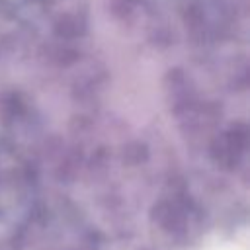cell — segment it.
I'll return each mask as SVG.
<instances>
[{
	"instance_id": "1",
	"label": "cell",
	"mask_w": 250,
	"mask_h": 250,
	"mask_svg": "<svg viewBox=\"0 0 250 250\" xmlns=\"http://www.w3.org/2000/svg\"><path fill=\"white\" fill-rule=\"evenodd\" d=\"M201 250H248V236H246V230L242 229L240 234L236 236H215L211 240H207Z\"/></svg>"
}]
</instances>
